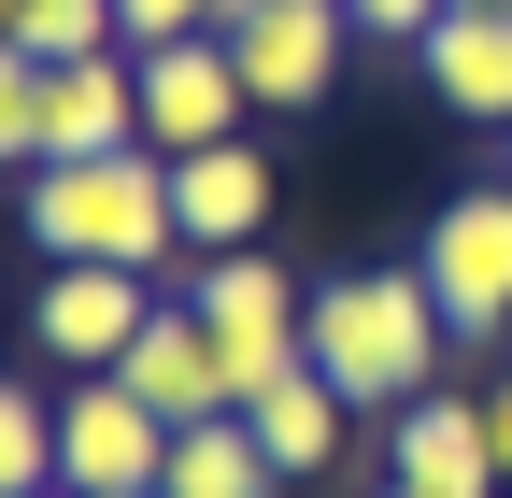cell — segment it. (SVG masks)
Listing matches in <instances>:
<instances>
[{"instance_id": "15", "label": "cell", "mask_w": 512, "mask_h": 498, "mask_svg": "<svg viewBox=\"0 0 512 498\" xmlns=\"http://www.w3.org/2000/svg\"><path fill=\"white\" fill-rule=\"evenodd\" d=\"M157 498H285V470L256 456V427H242V413H214V427H171Z\"/></svg>"}, {"instance_id": "11", "label": "cell", "mask_w": 512, "mask_h": 498, "mask_svg": "<svg viewBox=\"0 0 512 498\" xmlns=\"http://www.w3.org/2000/svg\"><path fill=\"white\" fill-rule=\"evenodd\" d=\"M171 228H185V271H200V257H256V228H271V157H256V143L171 157Z\"/></svg>"}, {"instance_id": "25", "label": "cell", "mask_w": 512, "mask_h": 498, "mask_svg": "<svg viewBox=\"0 0 512 498\" xmlns=\"http://www.w3.org/2000/svg\"><path fill=\"white\" fill-rule=\"evenodd\" d=\"M43 498H72V484H43Z\"/></svg>"}, {"instance_id": "3", "label": "cell", "mask_w": 512, "mask_h": 498, "mask_svg": "<svg viewBox=\"0 0 512 498\" xmlns=\"http://www.w3.org/2000/svg\"><path fill=\"white\" fill-rule=\"evenodd\" d=\"M185 299H200L214 356L242 370V399L285 385V370H313V285H299L285 257H200V271H185Z\"/></svg>"}, {"instance_id": "13", "label": "cell", "mask_w": 512, "mask_h": 498, "mask_svg": "<svg viewBox=\"0 0 512 498\" xmlns=\"http://www.w3.org/2000/svg\"><path fill=\"white\" fill-rule=\"evenodd\" d=\"M114 143H143V72L128 57L43 72V157H114Z\"/></svg>"}, {"instance_id": "20", "label": "cell", "mask_w": 512, "mask_h": 498, "mask_svg": "<svg viewBox=\"0 0 512 498\" xmlns=\"http://www.w3.org/2000/svg\"><path fill=\"white\" fill-rule=\"evenodd\" d=\"M342 15H356V29H370V43H427V29H441V15H456V0H342Z\"/></svg>"}, {"instance_id": "21", "label": "cell", "mask_w": 512, "mask_h": 498, "mask_svg": "<svg viewBox=\"0 0 512 498\" xmlns=\"http://www.w3.org/2000/svg\"><path fill=\"white\" fill-rule=\"evenodd\" d=\"M484 442H498V484H512V370H484Z\"/></svg>"}, {"instance_id": "22", "label": "cell", "mask_w": 512, "mask_h": 498, "mask_svg": "<svg viewBox=\"0 0 512 498\" xmlns=\"http://www.w3.org/2000/svg\"><path fill=\"white\" fill-rule=\"evenodd\" d=\"M470 15H512V0H470Z\"/></svg>"}, {"instance_id": "6", "label": "cell", "mask_w": 512, "mask_h": 498, "mask_svg": "<svg viewBox=\"0 0 512 498\" xmlns=\"http://www.w3.org/2000/svg\"><path fill=\"white\" fill-rule=\"evenodd\" d=\"M342 43H356L342 0H228V57H242L256 114H313L342 86Z\"/></svg>"}, {"instance_id": "18", "label": "cell", "mask_w": 512, "mask_h": 498, "mask_svg": "<svg viewBox=\"0 0 512 498\" xmlns=\"http://www.w3.org/2000/svg\"><path fill=\"white\" fill-rule=\"evenodd\" d=\"M43 157V57L0 29V171H29Z\"/></svg>"}, {"instance_id": "23", "label": "cell", "mask_w": 512, "mask_h": 498, "mask_svg": "<svg viewBox=\"0 0 512 498\" xmlns=\"http://www.w3.org/2000/svg\"><path fill=\"white\" fill-rule=\"evenodd\" d=\"M498 171H512V129H498Z\"/></svg>"}, {"instance_id": "12", "label": "cell", "mask_w": 512, "mask_h": 498, "mask_svg": "<svg viewBox=\"0 0 512 498\" xmlns=\"http://www.w3.org/2000/svg\"><path fill=\"white\" fill-rule=\"evenodd\" d=\"M413 72H427V100L456 114V129H484V143L512 129V15H470L456 0V15L413 43Z\"/></svg>"}, {"instance_id": "27", "label": "cell", "mask_w": 512, "mask_h": 498, "mask_svg": "<svg viewBox=\"0 0 512 498\" xmlns=\"http://www.w3.org/2000/svg\"><path fill=\"white\" fill-rule=\"evenodd\" d=\"M384 498H413V484H384Z\"/></svg>"}, {"instance_id": "19", "label": "cell", "mask_w": 512, "mask_h": 498, "mask_svg": "<svg viewBox=\"0 0 512 498\" xmlns=\"http://www.w3.org/2000/svg\"><path fill=\"white\" fill-rule=\"evenodd\" d=\"M200 29H228V0H114V43L143 57V43H200Z\"/></svg>"}, {"instance_id": "17", "label": "cell", "mask_w": 512, "mask_h": 498, "mask_svg": "<svg viewBox=\"0 0 512 498\" xmlns=\"http://www.w3.org/2000/svg\"><path fill=\"white\" fill-rule=\"evenodd\" d=\"M15 43L43 57V72H72V57H128V43H114V0H15Z\"/></svg>"}, {"instance_id": "8", "label": "cell", "mask_w": 512, "mask_h": 498, "mask_svg": "<svg viewBox=\"0 0 512 498\" xmlns=\"http://www.w3.org/2000/svg\"><path fill=\"white\" fill-rule=\"evenodd\" d=\"M171 470V427L114 385V370H86V385H57V484L72 498H128Z\"/></svg>"}, {"instance_id": "24", "label": "cell", "mask_w": 512, "mask_h": 498, "mask_svg": "<svg viewBox=\"0 0 512 498\" xmlns=\"http://www.w3.org/2000/svg\"><path fill=\"white\" fill-rule=\"evenodd\" d=\"M0 29H15V0H0Z\"/></svg>"}, {"instance_id": "9", "label": "cell", "mask_w": 512, "mask_h": 498, "mask_svg": "<svg viewBox=\"0 0 512 498\" xmlns=\"http://www.w3.org/2000/svg\"><path fill=\"white\" fill-rule=\"evenodd\" d=\"M384 484L413 498H498V442H484V385H427L384 413Z\"/></svg>"}, {"instance_id": "26", "label": "cell", "mask_w": 512, "mask_h": 498, "mask_svg": "<svg viewBox=\"0 0 512 498\" xmlns=\"http://www.w3.org/2000/svg\"><path fill=\"white\" fill-rule=\"evenodd\" d=\"M128 498H157V484H128Z\"/></svg>"}, {"instance_id": "10", "label": "cell", "mask_w": 512, "mask_h": 498, "mask_svg": "<svg viewBox=\"0 0 512 498\" xmlns=\"http://www.w3.org/2000/svg\"><path fill=\"white\" fill-rule=\"evenodd\" d=\"M128 399H143L157 427H214V413H242V370L214 356V328H200V299H157V328L128 342V370H114Z\"/></svg>"}, {"instance_id": "16", "label": "cell", "mask_w": 512, "mask_h": 498, "mask_svg": "<svg viewBox=\"0 0 512 498\" xmlns=\"http://www.w3.org/2000/svg\"><path fill=\"white\" fill-rule=\"evenodd\" d=\"M57 484V399L0 370V498H43Z\"/></svg>"}, {"instance_id": "2", "label": "cell", "mask_w": 512, "mask_h": 498, "mask_svg": "<svg viewBox=\"0 0 512 498\" xmlns=\"http://www.w3.org/2000/svg\"><path fill=\"white\" fill-rule=\"evenodd\" d=\"M441 299H427V271L413 257H370V271H328L313 285V370H328L342 399H370V413H399V399H427L441 385Z\"/></svg>"}, {"instance_id": "7", "label": "cell", "mask_w": 512, "mask_h": 498, "mask_svg": "<svg viewBox=\"0 0 512 498\" xmlns=\"http://www.w3.org/2000/svg\"><path fill=\"white\" fill-rule=\"evenodd\" d=\"M128 72H143V143H157V157H200V143H242V129H256V86H242L228 29H200V43H143Z\"/></svg>"}, {"instance_id": "14", "label": "cell", "mask_w": 512, "mask_h": 498, "mask_svg": "<svg viewBox=\"0 0 512 498\" xmlns=\"http://www.w3.org/2000/svg\"><path fill=\"white\" fill-rule=\"evenodd\" d=\"M342 385H328V370H285V385H256L242 399V427H256V456H271L285 484H313V470H342Z\"/></svg>"}, {"instance_id": "5", "label": "cell", "mask_w": 512, "mask_h": 498, "mask_svg": "<svg viewBox=\"0 0 512 498\" xmlns=\"http://www.w3.org/2000/svg\"><path fill=\"white\" fill-rule=\"evenodd\" d=\"M157 328V285L143 271H100V257H57L43 285H29V356L43 370H128V342Z\"/></svg>"}, {"instance_id": "1", "label": "cell", "mask_w": 512, "mask_h": 498, "mask_svg": "<svg viewBox=\"0 0 512 498\" xmlns=\"http://www.w3.org/2000/svg\"><path fill=\"white\" fill-rule=\"evenodd\" d=\"M15 228L29 257H100V271H171L185 228H171V157L157 143H114V157H29L15 171Z\"/></svg>"}, {"instance_id": "4", "label": "cell", "mask_w": 512, "mask_h": 498, "mask_svg": "<svg viewBox=\"0 0 512 498\" xmlns=\"http://www.w3.org/2000/svg\"><path fill=\"white\" fill-rule=\"evenodd\" d=\"M413 271H427V299H441L456 342H498V328H512V171H498V185H456V200L427 214Z\"/></svg>"}]
</instances>
